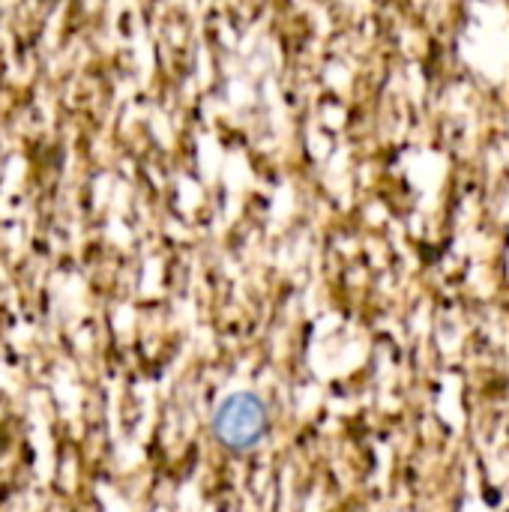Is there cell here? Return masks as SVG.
Returning a JSON list of instances; mask_svg holds the SVG:
<instances>
[{
  "label": "cell",
  "instance_id": "cell-1",
  "mask_svg": "<svg viewBox=\"0 0 509 512\" xmlns=\"http://www.w3.org/2000/svg\"><path fill=\"white\" fill-rule=\"evenodd\" d=\"M213 432L222 447L243 453L252 450L264 432H267V408L258 396L252 393H234L228 396L213 417Z\"/></svg>",
  "mask_w": 509,
  "mask_h": 512
}]
</instances>
